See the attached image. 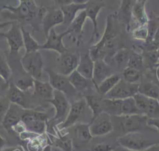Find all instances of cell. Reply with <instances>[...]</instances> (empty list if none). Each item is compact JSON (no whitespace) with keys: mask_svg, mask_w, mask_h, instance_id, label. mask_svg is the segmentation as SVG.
Wrapping results in <instances>:
<instances>
[{"mask_svg":"<svg viewBox=\"0 0 159 151\" xmlns=\"http://www.w3.org/2000/svg\"><path fill=\"white\" fill-rule=\"evenodd\" d=\"M91 112L84 98H80L70 104L68 114L65 120L59 124L60 130L65 129L73 126L77 123H86V116Z\"/></svg>","mask_w":159,"mask_h":151,"instance_id":"6da1fadb","label":"cell"},{"mask_svg":"<svg viewBox=\"0 0 159 151\" xmlns=\"http://www.w3.org/2000/svg\"><path fill=\"white\" fill-rule=\"evenodd\" d=\"M112 17V16L107 17L106 25L102 38L98 43L91 46L89 50L90 55L94 61L99 58V56L102 50H111L114 48V40L116 34L114 30Z\"/></svg>","mask_w":159,"mask_h":151,"instance_id":"7a4b0ae2","label":"cell"},{"mask_svg":"<svg viewBox=\"0 0 159 151\" xmlns=\"http://www.w3.org/2000/svg\"><path fill=\"white\" fill-rule=\"evenodd\" d=\"M117 143L119 146L132 151H143L151 145L157 144L147 139L140 132L122 135L117 138Z\"/></svg>","mask_w":159,"mask_h":151,"instance_id":"3957f363","label":"cell"},{"mask_svg":"<svg viewBox=\"0 0 159 151\" xmlns=\"http://www.w3.org/2000/svg\"><path fill=\"white\" fill-rule=\"evenodd\" d=\"M20 62L24 71L34 80H41L43 71V60L41 53L35 52L25 53Z\"/></svg>","mask_w":159,"mask_h":151,"instance_id":"277c9868","label":"cell"},{"mask_svg":"<svg viewBox=\"0 0 159 151\" xmlns=\"http://www.w3.org/2000/svg\"><path fill=\"white\" fill-rule=\"evenodd\" d=\"M114 117L117 119L119 129L122 133V135L130 132H140L141 130L148 127L147 125L148 117L143 114L125 115Z\"/></svg>","mask_w":159,"mask_h":151,"instance_id":"5b68a950","label":"cell"},{"mask_svg":"<svg viewBox=\"0 0 159 151\" xmlns=\"http://www.w3.org/2000/svg\"><path fill=\"white\" fill-rule=\"evenodd\" d=\"M45 70L48 76V83L54 90L63 93L68 99L76 94L77 91L70 83L68 76L54 71L50 68H46Z\"/></svg>","mask_w":159,"mask_h":151,"instance_id":"8992f818","label":"cell"},{"mask_svg":"<svg viewBox=\"0 0 159 151\" xmlns=\"http://www.w3.org/2000/svg\"><path fill=\"white\" fill-rule=\"evenodd\" d=\"M139 83H130L120 78L114 87L105 96L106 99H124L134 97L139 93Z\"/></svg>","mask_w":159,"mask_h":151,"instance_id":"52a82bcc","label":"cell"},{"mask_svg":"<svg viewBox=\"0 0 159 151\" xmlns=\"http://www.w3.org/2000/svg\"><path fill=\"white\" fill-rule=\"evenodd\" d=\"M89 124L93 137L107 135L111 132L114 129L112 117L105 112H101L92 119Z\"/></svg>","mask_w":159,"mask_h":151,"instance_id":"ba28073f","label":"cell"},{"mask_svg":"<svg viewBox=\"0 0 159 151\" xmlns=\"http://www.w3.org/2000/svg\"><path fill=\"white\" fill-rule=\"evenodd\" d=\"M47 101L55 108V114L52 120L58 121L60 124L62 123L65 120L70 108L68 98L63 93L54 90L53 98Z\"/></svg>","mask_w":159,"mask_h":151,"instance_id":"9c48e42d","label":"cell"},{"mask_svg":"<svg viewBox=\"0 0 159 151\" xmlns=\"http://www.w3.org/2000/svg\"><path fill=\"white\" fill-rule=\"evenodd\" d=\"M71 32V31L68 29L60 34H57L54 28L52 29L49 32L45 43L40 45V50H53L58 52L59 54H62L67 52L68 49L63 43V39L65 36L70 34Z\"/></svg>","mask_w":159,"mask_h":151,"instance_id":"30bf717a","label":"cell"},{"mask_svg":"<svg viewBox=\"0 0 159 151\" xmlns=\"http://www.w3.org/2000/svg\"><path fill=\"white\" fill-rule=\"evenodd\" d=\"M79 60L80 55L76 53H70L67 51L60 54V57L57 59V73L64 76H69L76 70Z\"/></svg>","mask_w":159,"mask_h":151,"instance_id":"8fae6325","label":"cell"},{"mask_svg":"<svg viewBox=\"0 0 159 151\" xmlns=\"http://www.w3.org/2000/svg\"><path fill=\"white\" fill-rule=\"evenodd\" d=\"M0 35L6 39L11 52L17 53L19 50L24 47L21 27L17 22L13 21L10 29L7 32H0Z\"/></svg>","mask_w":159,"mask_h":151,"instance_id":"7c38bea8","label":"cell"},{"mask_svg":"<svg viewBox=\"0 0 159 151\" xmlns=\"http://www.w3.org/2000/svg\"><path fill=\"white\" fill-rule=\"evenodd\" d=\"M113 74V70L103 58H98L94 61L91 81L96 88L102 81Z\"/></svg>","mask_w":159,"mask_h":151,"instance_id":"4fadbf2b","label":"cell"},{"mask_svg":"<svg viewBox=\"0 0 159 151\" xmlns=\"http://www.w3.org/2000/svg\"><path fill=\"white\" fill-rule=\"evenodd\" d=\"M63 23V15L60 8L47 9V12L42 20L45 36L48 37L50 30L55 26Z\"/></svg>","mask_w":159,"mask_h":151,"instance_id":"5bb4252c","label":"cell"},{"mask_svg":"<svg viewBox=\"0 0 159 151\" xmlns=\"http://www.w3.org/2000/svg\"><path fill=\"white\" fill-rule=\"evenodd\" d=\"M24 110L22 108L11 103L1 123L7 131L13 130V128L21 121V116Z\"/></svg>","mask_w":159,"mask_h":151,"instance_id":"9a60e30c","label":"cell"},{"mask_svg":"<svg viewBox=\"0 0 159 151\" xmlns=\"http://www.w3.org/2000/svg\"><path fill=\"white\" fill-rule=\"evenodd\" d=\"M104 7V4L101 1H88L87 6L84 9L86 13L87 18H89L93 25V33L91 37V40L99 37V32L98 30L97 18L98 14L102 8Z\"/></svg>","mask_w":159,"mask_h":151,"instance_id":"2e32d148","label":"cell"},{"mask_svg":"<svg viewBox=\"0 0 159 151\" xmlns=\"http://www.w3.org/2000/svg\"><path fill=\"white\" fill-rule=\"evenodd\" d=\"M88 1L84 3H76L74 1L71 3L60 7L63 15L64 24L69 26L74 20L77 14L82 10H84L87 6Z\"/></svg>","mask_w":159,"mask_h":151,"instance_id":"e0dca14e","label":"cell"},{"mask_svg":"<svg viewBox=\"0 0 159 151\" xmlns=\"http://www.w3.org/2000/svg\"><path fill=\"white\" fill-rule=\"evenodd\" d=\"M94 68V60L91 58L89 50L80 55V60L76 71L83 76L91 80Z\"/></svg>","mask_w":159,"mask_h":151,"instance_id":"ac0fdd59","label":"cell"},{"mask_svg":"<svg viewBox=\"0 0 159 151\" xmlns=\"http://www.w3.org/2000/svg\"><path fill=\"white\" fill-rule=\"evenodd\" d=\"M146 1H135L132 8V19L137 27L148 25V17L145 9Z\"/></svg>","mask_w":159,"mask_h":151,"instance_id":"d6986e66","label":"cell"},{"mask_svg":"<svg viewBox=\"0 0 159 151\" xmlns=\"http://www.w3.org/2000/svg\"><path fill=\"white\" fill-rule=\"evenodd\" d=\"M11 103L15 104L23 109L26 108L25 94L19 89L13 83L9 84L7 96Z\"/></svg>","mask_w":159,"mask_h":151,"instance_id":"ffe728a7","label":"cell"},{"mask_svg":"<svg viewBox=\"0 0 159 151\" xmlns=\"http://www.w3.org/2000/svg\"><path fill=\"white\" fill-rule=\"evenodd\" d=\"M74 126L75 139L82 145L88 144L92 139L89 130V124L88 123H77Z\"/></svg>","mask_w":159,"mask_h":151,"instance_id":"44dd1931","label":"cell"},{"mask_svg":"<svg viewBox=\"0 0 159 151\" xmlns=\"http://www.w3.org/2000/svg\"><path fill=\"white\" fill-rule=\"evenodd\" d=\"M133 2V1H121L117 13L118 19L125 25L127 31L129 30V25L132 19V8L134 3Z\"/></svg>","mask_w":159,"mask_h":151,"instance_id":"7402d4cb","label":"cell"},{"mask_svg":"<svg viewBox=\"0 0 159 151\" xmlns=\"http://www.w3.org/2000/svg\"><path fill=\"white\" fill-rule=\"evenodd\" d=\"M68 78L70 83L77 92L83 91L87 89L90 86V83L92 82L91 80L86 79L76 70L68 76Z\"/></svg>","mask_w":159,"mask_h":151,"instance_id":"603a6c76","label":"cell"},{"mask_svg":"<svg viewBox=\"0 0 159 151\" xmlns=\"http://www.w3.org/2000/svg\"><path fill=\"white\" fill-rule=\"evenodd\" d=\"M87 18L86 13L85 10L80 11L72 21L71 24L69 25V30L71 31V34L74 33L75 35L73 37L76 40H78L80 37L81 36V34L83 32V25L84 24L85 21Z\"/></svg>","mask_w":159,"mask_h":151,"instance_id":"cb8c5ba5","label":"cell"},{"mask_svg":"<svg viewBox=\"0 0 159 151\" xmlns=\"http://www.w3.org/2000/svg\"><path fill=\"white\" fill-rule=\"evenodd\" d=\"M34 93L46 101L49 100L53 98V88L48 82H43L41 80L34 81Z\"/></svg>","mask_w":159,"mask_h":151,"instance_id":"d4e9b609","label":"cell"},{"mask_svg":"<svg viewBox=\"0 0 159 151\" xmlns=\"http://www.w3.org/2000/svg\"><path fill=\"white\" fill-rule=\"evenodd\" d=\"M120 78H121L118 74L114 73L111 76L106 78L97 86V92L101 96H104L114 87Z\"/></svg>","mask_w":159,"mask_h":151,"instance_id":"484cf974","label":"cell"},{"mask_svg":"<svg viewBox=\"0 0 159 151\" xmlns=\"http://www.w3.org/2000/svg\"><path fill=\"white\" fill-rule=\"evenodd\" d=\"M86 99V103L91 110L93 117L94 119L99 114L103 112L102 110V98L94 95H86L84 97ZM91 119V120H92Z\"/></svg>","mask_w":159,"mask_h":151,"instance_id":"4316f807","label":"cell"},{"mask_svg":"<svg viewBox=\"0 0 159 151\" xmlns=\"http://www.w3.org/2000/svg\"><path fill=\"white\" fill-rule=\"evenodd\" d=\"M139 93L150 98L157 99L159 97V86L152 81L139 83Z\"/></svg>","mask_w":159,"mask_h":151,"instance_id":"83f0119b","label":"cell"},{"mask_svg":"<svg viewBox=\"0 0 159 151\" xmlns=\"http://www.w3.org/2000/svg\"><path fill=\"white\" fill-rule=\"evenodd\" d=\"M48 118L47 114L45 112L25 109L21 116V122L24 124L34 121L47 122Z\"/></svg>","mask_w":159,"mask_h":151,"instance_id":"f1b7e54d","label":"cell"},{"mask_svg":"<svg viewBox=\"0 0 159 151\" xmlns=\"http://www.w3.org/2000/svg\"><path fill=\"white\" fill-rule=\"evenodd\" d=\"M21 31L23 38L24 47L25 48V53L38 51L40 50V46L37 42L31 36L29 32L27 31L24 27H21Z\"/></svg>","mask_w":159,"mask_h":151,"instance_id":"f546056e","label":"cell"},{"mask_svg":"<svg viewBox=\"0 0 159 151\" xmlns=\"http://www.w3.org/2000/svg\"><path fill=\"white\" fill-rule=\"evenodd\" d=\"M133 114H141L137 108L133 97L122 99L121 116Z\"/></svg>","mask_w":159,"mask_h":151,"instance_id":"4dcf8cb0","label":"cell"},{"mask_svg":"<svg viewBox=\"0 0 159 151\" xmlns=\"http://www.w3.org/2000/svg\"><path fill=\"white\" fill-rule=\"evenodd\" d=\"M54 145L55 147L62 151H73V140L67 134L57 138L54 141Z\"/></svg>","mask_w":159,"mask_h":151,"instance_id":"1f68e13d","label":"cell"},{"mask_svg":"<svg viewBox=\"0 0 159 151\" xmlns=\"http://www.w3.org/2000/svg\"><path fill=\"white\" fill-rule=\"evenodd\" d=\"M24 124L27 131L37 135H41L43 134L46 129V122L44 121H34Z\"/></svg>","mask_w":159,"mask_h":151,"instance_id":"d6a6232c","label":"cell"},{"mask_svg":"<svg viewBox=\"0 0 159 151\" xmlns=\"http://www.w3.org/2000/svg\"><path fill=\"white\" fill-rule=\"evenodd\" d=\"M130 53L129 50L126 48L119 49L114 54L112 60L117 65L119 66H125V67H127Z\"/></svg>","mask_w":159,"mask_h":151,"instance_id":"836d02e7","label":"cell"},{"mask_svg":"<svg viewBox=\"0 0 159 151\" xmlns=\"http://www.w3.org/2000/svg\"><path fill=\"white\" fill-rule=\"evenodd\" d=\"M140 76V71L128 66L124 68L122 71L123 79L130 83H137Z\"/></svg>","mask_w":159,"mask_h":151,"instance_id":"e575fe53","label":"cell"},{"mask_svg":"<svg viewBox=\"0 0 159 151\" xmlns=\"http://www.w3.org/2000/svg\"><path fill=\"white\" fill-rule=\"evenodd\" d=\"M127 66L140 71L143 67V57L137 52L130 53Z\"/></svg>","mask_w":159,"mask_h":151,"instance_id":"d590c367","label":"cell"},{"mask_svg":"<svg viewBox=\"0 0 159 151\" xmlns=\"http://www.w3.org/2000/svg\"><path fill=\"white\" fill-rule=\"evenodd\" d=\"M11 75V70L9 67L6 57L0 51V76L7 82H8Z\"/></svg>","mask_w":159,"mask_h":151,"instance_id":"8d00e7d4","label":"cell"},{"mask_svg":"<svg viewBox=\"0 0 159 151\" xmlns=\"http://www.w3.org/2000/svg\"><path fill=\"white\" fill-rule=\"evenodd\" d=\"M132 35V37L136 40L147 41L149 35L148 25L137 27L133 30Z\"/></svg>","mask_w":159,"mask_h":151,"instance_id":"74e56055","label":"cell"},{"mask_svg":"<svg viewBox=\"0 0 159 151\" xmlns=\"http://www.w3.org/2000/svg\"><path fill=\"white\" fill-rule=\"evenodd\" d=\"M34 81L31 76L20 78L16 80L14 85L22 91L25 92L30 88H34Z\"/></svg>","mask_w":159,"mask_h":151,"instance_id":"f35d334b","label":"cell"},{"mask_svg":"<svg viewBox=\"0 0 159 151\" xmlns=\"http://www.w3.org/2000/svg\"><path fill=\"white\" fill-rule=\"evenodd\" d=\"M112 145L106 142H100L93 144L89 151H113L115 149Z\"/></svg>","mask_w":159,"mask_h":151,"instance_id":"ab89813d","label":"cell"},{"mask_svg":"<svg viewBox=\"0 0 159 151\" xmlns=\"http://www.w3.org/2000/svg\"><path fill=\"white\" fill-rule=\"evenodd\" d=\"M10 104L11 103L7 97H0V124L2 123Z\"/></svg>","mask_w":159,"mask_h":151,"instance_id":"60d3db41","label":"cell"},{"mask_svg":"<svg viewBox=\"0 0 159 151\" xmlns=\"http://www.w3.org/2000/svg\"><path fill=\"white\" fill-rule=\"evenodd\" d=\"M29 151H38L40 147V142L36 138L31 139L27 145Z\"/></svg>","mask_w":159,"mask_h":151,"instance_id":"b9f144b4","label":"cell"},{"mask_svg":"<svg viewBox=\"0 0 159 151\" xmlns=\"http://www.w3.org/2000/svg\"><path fill=\"white\" fill-rule=\"evenodd\" d=\"M147 125L148 127H154L159 132V118H148Z\"/></svg>","mask_w":159,"mask_h":151,"instance_id":"7bdbcfd3","label":"cell"},{"mask_svg":"<svg viewBox=\"0 0 159 151\" xmlns=\"http://www.w3.org/2000/svg\"><path fill=\"white\" fill-rule=\"evenodd\" d=\"M143 151H159V144H155Z\"/></svg>","mask_w":159,"mask_h":151,"instance_id":"ee69618b","label":"cell"},{"mask_svg":"<svg viewBox=\"0 0 159 151\" xmlns=\"http://www.w3.org/2000/svg\"><path fill=\"white\" fill-rule=\"evenodd\" d=\"M113 151H132V150H128L127 149H125L124 147H122L120 146H118L117 147L115 148V149L113 150Z\"/></svg>","mask_w":159,"mask_h":151,"instance_id":"f6af8a7d","label":"cell"},{"mask_svg":"<svg viewBox=\"0 0 159 151\" xmlns=\"http://www.w3.org/2000/svg\"><path fill=\"white\" fill-rule=\"evenodd\" d=\"M5 143H6L5 140L0 135V149L5 145Z\"/></svg>","mask_w":159,"mask_h":151,"instance_id":"bcb514c9","label":"cell"},{"mask_svg":"<svg viewBox=\"0 0 159 151\" xmlns=\"http://www.w3.org/2000/svg\"><path fill=\"white\" fill-rule=\"evenodd\" d=\"M42 151H52V147H51V145H46V146L42 149Z\"/></svg>","mask_w":159,"mask_h":151,"instance_id":"7dc6e473","label":"cell"},{"mask_svg":"<svg viewBox=\"0 0 159 151\" xmlns=\"http://www.w3.org/2000/svg\"><path fill=\"white\" fill-rule=\"evenodd\" d=\"M156 76H157V78L158 80L159 81V65H158V66L157 68V70H156Z\"/></svg>","mask_w":159,"mask_h":151,"instance_id":"c3c4849f","label":"cell"},{"mask_svg":"<svg viewBox=\"0 0 159 151\" xmlns=\"http://www.w3.org/2000/svg\"><path fill=\"white\" fill-rule=\"evenodd\" d=\"M52 151H62L60 149L57 148V147H52Z\"/></svg>","mask_w":159,"mask_h":151,"instance_id":"681fc988","label":"cell"},{"mask_svg":"<svg viewBox=\"0 0 159 151\" xmlns=\"http://www.w3.org/2000/svg\"><path fill=\"white\" fill-rule=\"evenodd\" d=\"M4 151H16V150H14V149H6Z\"/></svg>","mask_w":159,"mask_h":151,"instance_id":"f907efd6","label":"cell"},{"mask_svg":"<svg viewBox=\"0 0 159 151\" xmlns=\"http://www.w3.org/2000/svg\"><path fill=\"white\" fill-rule=\"evenodd\" d=\"M157 99V101H158V103H159V97H158Z\"/></svg>","mask_w":159,"mask_h":151,"instance_id":"816d5d0a","label":"cell"}]
</instances>
